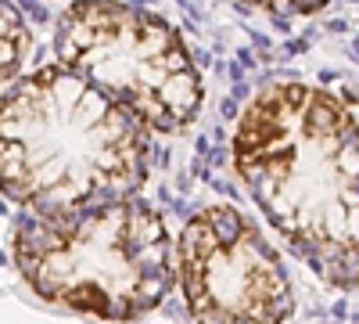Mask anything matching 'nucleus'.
Instances as JSON below:
<instances>
[{"instance_id":"obj_2","label":"nucleus","mask_w":359,"mask_h":324,"mask_svg":"<svg viewBox=\"0 0 359 324\" xmlns=\"http://www.w3.org/2000/svg\"><path fill=\"white\" fill-rule=\"evenodd\" d=\"M126 108L62 65L0 91V191L29 216L133 198L151 144Z\"/></svg>"},{"instance_id":"obj_6","label":"nucleus","mask_w":359,"mask_h":324,"mask_svg":"<svg viewBox=\"0 0 359 324\" xmlns=\"http://www.w3.org/2000/svg\"><path fill=\"white\" fill-rule=\"evenodd\" d=\"M29 54V25L11 0H0V91L18 79V69Z\"/></svg>"},{"instance_id":"obj_5","label":"nucleus","mask_w":359,"mask_h":324,"mask_svg":"<svg viewBox=\"0 0 359 324\" xmlns=\"http://www.w3.org/2000/svg\"><path fill=\"white\" fill-rule=\"evenodd\" d=\"M172 263L194 324H284L294 313L284 259L226 202L205 205L184 223Z\"/></svg>"},{"instance_id":"obj_3","label":"nucleus","mask_w":359,"mask_h":324,"mask_svg":"<svg viewBox=\"0 0 359 324\" xmlns=\"http://www.w3.org/2000/svg\"><path fill=\"white\" fill-rule=\"evenodd\" d=\"M11 259L40 299L101 320L151 313L176 285L169 227L140 198L25 216L11 234Z\"/></svg>"},{"instance_id":"obj_7","label":"nucleus","mask_w":359,"mask_h":324,"mask_svg":"<svg viewBox=\"0 0 359 324\" xmlns=\"http://www.w3.org/2000/svg\"><path fill=\"white\" fill-rule=\"evenodd\" d=\"M245 4H252L259 11H269L277 18H298V15H313V11L327 8L331 0H245Z\"/></svg>"},{"instance_id":"obj_4","label":"nucleus","mask_w":359,"mask_h":324,"mask_svg":"<svg viewBox=\"0 0 359 324\" xmlns=\"http://www.w3.org/2000/svg\"><path fill=\"white\" fill-rule=\"evenodd\" d=\"M54 54L147 134H184L201 112V72L187 40L140 4L72 0L54 25Z\"/></svg>"},{"instance_id":"obj_1","label":"nucleus","mask_w":359,"mask_h":324,"mask_svg":"<svg viewBox=\"0 0 359 324\" xmlns=\"http://www.w3.org/2000/svg\"><path fill=\"white\" fill-rule=\"evenodd\" d=\"M233 169L320 281L359 288V123L341 98L298 79L262 86L233 127Z\"/></svg>"}]
</instances>
